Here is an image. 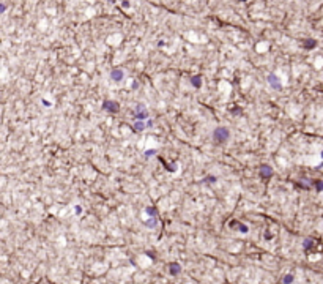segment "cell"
<instances>
[{
	"label": "cell",
	"mask_w": 323,
	"mask_h": 284,
	"mask_svg": "<svg viewBox=\"0 0 323 284\" xmlns=\"http://www.w3.org/2000/svg\"><path fill=\"white\" fill-rule=\"evenodd\" d=\"M229 136H230L229 129L224 128V126H219V128H216L214 133H213V141L216 144H224V142H227Z\"/></svg>",
	"instance_id": "obj_1"
},
{
	"label": "cell",
	"mask_w": 323,
	"mask_h": 284,
	"mask_svg": "<svg viewBox=\"0 0 323 284\" xmlns=\"http://www.w3.org/2000/svg\"><path fill=\"white\" fill-rule=\"evenodd\" d=\"M103 109L110 112V114H114V112H118V110H120V106H118V103H115V101H104Z\"/></svg>",
	"instance_id": "obj_2"
},
{
	"label": "cell",
	"mask_w": 323,
	"mask_h": 284,
	"mask_svg": "<svg viewBox=\"0 0 323 284\" xmlns=\"http://www.w3.org/2000/svg\"><path fill=\"white\" fill-rule=\"evenodd\" d=\"M147 117H148V112H147V109L144 107V106H137L136 107V119L137 120H145Z\"/></svg>",
	"instance_id": "obj_3"
},
{
	"label": "cell",
	"mask_w": 323,
	"mask_h": 284,
	"mask_svg": "<svg viewBox=\"0 0 323 284\" xmlns=\"http://www.w3.org/2000/svg\"><path fill=\"white\" fill-rule=\"evenodd\" d=\"M268 82H270V85H271L273 88H280V87H282V84H280L279 78H277L276 74H273V73L268 76Z\"/></svg>",
	"instance_id": "obj_4"
},
{
	"label": "cell",
	"mask_w": 323,
	"mask_h": 284,
	"mask_svg": "<svg viewBox=\"0 0 323 284\" xmlns=\"http://www.w3.org/2000/svg\"><path fill=\"white\" fill-rule=\"evenodd\" d=\"M260 177L262 178H271L273 177V169L270 168V166H262L260 168Z\"/></svg>",
	"instance_id": "obj_5"
},
{
	"label": "cell",
	"mask_w": 323,
	"mask_h": 284,
	"mask_svg": "<svg viewBox=\"0 0 323 284\" xmlns=\"http://www.w3.org/2000/svg\"><path fill=\"white\" fill-rule=\"evenodd\" d=\"M123 71L122 70H118V68H115V70H112V73H110V78H112V81H115V82H120L122 79H123Z\"/></svg>",
	"instance_id": "obj_6"
},
{
	"label": "cell",
	"mask_w": 323,
	"mask_h": 284,
	"mask_svg": "<svg viewBox=\"0 0 323 284\" xmlns=\"http://www.w3.org/2000/svg\"><path fill=\"white\" fill-rule=\"evenodd\" d=\"M230 226H232V227H233V226H236V227H238V231H240V232H243V234H246V232L249 231V227H248L246 224H243V223H238V221H232V223H230Z\"/></svg>",
	"instance_id": "obj_7"
},
{
	"label": "cell",
	"mask_w": 323,
	"mask_h": 284,
	"mask_svg": "<svg viewBox=\"0 0 323 284\" xmlns=\"http://www.w3.org/2000/svg\"><path fill=\"white\" fill-rule=\"evenodd\" d=\"M169 268H170V275H173V276H175V275H178V273L181 272V267H180V264H175V262L169 265Z\"/></svg>",
	"instance_id": "obj_8"
},
{
	"label": "cell",
	"mask_w": 323,
	"mask_h": 284,
	"mask_svg": "<svg viewBox=\"0 0 323 284\" xmlns=\"http://www.w3.org/2000/svg\"><path fill=\"white\" fill-rule=\"evenodd\" d=\"M317 46V41L315 40H304L303 41V47H306V49H312V47Z\"/></svg>",
	"instance_id": "obj_9"
},
{
	"label": "cell",
	"mask_w": 323,
	"mask_h": 284,
	"mask_svg": "<svg viewBox=\"0 0 323 284\" xmlns=\"http://www.w3.org/2000/svg\"><path fill=\"white\" fill-rule=\"evenodd\" d=\"M132 128H134L136 133H140V131H144V129H145V123H144L142 120H139V122H136L134 125H132Z\"/></svg>",
	"instance_id": "obj_10"
},
{
	"label": "cell",
	"mask_w": 323,
	"mask_h": 284,
	"mask_svg": "<svg viewBox=\"0 0 323 284\" xmlns=\"http://www.w3.org/2000/svg\"><path fill=\"white\" fill-rule=\"evenodd\" d=\"M191 84H192L195 88L202 87V78H200V76H194V78L191 79Z\"/></svg>",
	"instance_id": "obj_11"
},
{
	"label": "cell",
	"mask_w": 323,
	"mask_h": 284,
	"mask_svg": "<svg viewBox=\"0 0 323 284\" xmlns=\"http://www.w3.org/2000/svg\"><path fill=\"white\" fill-rule=\"evenodd\" d=\"M314 185H315V190H317L318 193H321V191H323V180H315Z\"/></svg>",
	"instance_id": "obj_12"
},
{
	"label": "cell",
	"mask_w": 323,
	"mask_h": 284,
	"mask_svg": "<svg viewBox=\"0 0 323 284\" xmlns=\"http://www.w3.org/2000/svg\"><path fill=\"white\" fill-rule=\"evenodd\" d=\"M312 245H314V240H312V238H306V240H304V243H303V246H304L306 251H307L309 248H312Z\"/></svg>",
	"instance_id": "obj_13"
},
{
	"label": "cell",
	"mask_w": 323,
	"mask_h": 284,
	"mask_svg": "<svg viewBox=\"0 0 323 284\" xmlns=\"http://www.w3.org/2000/svg\"><path fill=\"white\" fill-rule=\"evenodd\" d=\"M145 212L148 213L151 218H156V209H154V207H148V209H147Z\"/></svg>",
	"instance_id": "obj_14"
},
{
	"label": "cell",
	"mask_w": 323,
	"mask_h": 284,
	"mask_svg": "<svg viewBox=\"0 0 323 284\" xmlns=\"http://www.w3.org/2000/svg\"><path fill=\"white\" fill-rule=\"evenodd\" d=\"M282 282H284V284H292V282H293V275H285L284 279H282Z\"/></svg>",
	"instance_id": "obj_15"
},
{
	"label": "cell",
	"mask_w": 323,
	"mask_h": 284,
	"mask_svg": "<svg viewBox=\"0 0 323 284\" xmlns=\"http://www.w3.org/2000/svg\"><path fill=\"white\" fill-rule=\"evenodd\" d=\"M154 153H156V150H148L145 155H147V156H151V155H154Z\"/></svg>",
	"instance_id": "obj_16"
},
{
	"label": "cell",
	"mask_w": 323,
	"mask_h": 284,
	"mask_svg": "<svg viewBox=\"0 0 323 284\" xmlns=\"http://www.w3.org/2000/svg\"><path fill=\"white\" fill-rule=\"evenodd\" d=\"M321 158H323V152H321Z\"/></svg>",
	"instance_id": "obj_17"
}]
</instances>
